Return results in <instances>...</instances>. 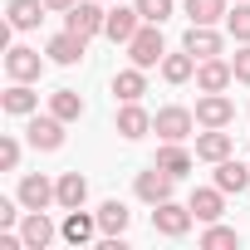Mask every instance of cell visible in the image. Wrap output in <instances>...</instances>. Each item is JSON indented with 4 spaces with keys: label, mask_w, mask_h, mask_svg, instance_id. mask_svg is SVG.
<instances>
[{
    "label": "cell",
    "mask_w": 250,
    "mask_h": 250,
    "mask_svg": "<svg viewBox=\"0 0 250 250\" xmlns=\"http://www.w3.org/2000/svg\"><path fill=\"white\" fill-rule=\"evenodd\" d=\"M162 79H167V83H187V79H196V54H191V49L167 54V59H162Z\"/></svg>",
    "instance_id": "obj_23"
},
{
    "label": "cell",
    "mask_w": 250,
    "mask_h": 250,
    "mask_svg": "<svg viewBox=\"0 0 250 250\" xmlns=\"http://www.w3.org/2000/svg\"><path fill=\"white\" fill-rule=\"evenodd\" d=\"M191 221H196L191 206H177V201H157V206H152V230H162V235H172V240L187 235Z\"/></svg>",
    "instance_id": "obj_4"
},
{
    "label": "cell",
    "mask_w": 250,
    "mask_h": 250,
    "mask_svg": "<svg viewBox=\"0 0 250 250\" xmlns=\"http://www.w3.org/2000/svg\"><path fill=\"white\" fill-rule=\"evenodd\" d=\"M187 206H191L196 221H221V211H226V191H221V187H196Z\"/></svg>",
    "instance_id": "obj_15"
},
{
    "label": "cell",
    "mask_w": 250,
    "mask_h": 250,
    "mask_svg": "<svg viewBox=\"0 0 250 250\" xmlns=\"http://www.w3.org/2000/svg\"><path fill=\"white\" fill-rule=\"evenodd\" d=\"M201 245H206V250H226V245H240V230H230V226H216V221H211V230L201 235Z\"/></svg>",
    "instance_id": "obj_30"
},
{
    "label": "cell",
    "mask_w": 250,
    "mask_h": 250,
    "mask_svg": "<svg viewBox=\"0 0 250 250\" xmlns=\"http://www.w3.org/2000/svg\"><path fill=\"white\" fill-rule=\"evenodd\" d=\"M138 5V15L147 20V25H162L167 15H172V0H133Z\"/></svg>",
    "instance_id": "obj_31"
},
{
    "label": "cell",
    "mask_w": 250,
    "mask_h": 250,
    "mask_svg": "<svg viewBox=\"0 0 250 250\" xmlns=\"http://www.w3.org/2000/svg\"><path fill=\"white\" fill-rule=\"evenodd\" d=\"M25 138H30V147H40V152H54V147H64V118H30V128H25Z\"/></svg>",
    "instance_id": "obj_7"
},
{
    "label": "cell",
    "mask_w": 250,
    "mask_h": 250,
    "mask_svg": "<svg viewBox=\"0 0 250 250\" xmlns=\"http://www.w3.org/2000/svg\"><path fill=\"white\" fill-rule=\"evenodd\" d=\"M157 167H162V172H172V177H187V172H191V152H187L182 143H162Z\"/></svg>",
    "instance_id": "obj_26"
},
{
    "label": "cell",
    "mask_w": 250,
    "mask_h": 250,
    "mask_svg": "<svg viewBox=\"0 0 250 250\" xmlns=\"http://www.w3.org/2000/svg\"><path fill=\"white\" fill-rule=\"evenodd\" d=\"M59 235H64L69 245H88V240L98 235V216H83V211H69V216H64V226H59Z\"/></svg>",
    "instance_id": "obj_18"
},
{
    "label": "cell",
    "mask_w": 250,
    "mask_h": 250,
    "mask_svg": "<svg viewBox=\"0 0 250 250\" xmlns=\"http://www.w3.org/2000/svg\"><path fill=\"white\" fill-rule=\"evenodd\" d=\"M113 93H118L123 103H138V98L147 93V69H138V64H133V69H123V74L113 79Z\"/></svg>",
    "instance_id": "obj_21"
},
{
    "label": "cell",
    "mask_w": 250,
    "mask_h": 250,
    "mask_svg": "<svg viewBox=\"0 0 250 250\" xmlns=\"http://www.w3.org/2000/svg\"><path fill=\"white\" fill-rule=\"evenodd\" d=\"M118 133L128 138V143L147 138V133H152V113H147V108H138V103H123V108H118Z\"/></svg>",
    "instance_id": "obj_11"
},
{
    "label": "cell",
    "mask_w": 250,
    "mask_h": 250,
    "mask_svg": "<svg viewBox=\"0 0 250 250\" xmlns=\"http://www.w3.org/2000/svg\"><path fill=\"white\" fill-rule=\"evenodd\" d=\"M172 172H162L157 162L147 167V172H138V182H133V191H138V201H147V206H157V201H172Z\"/></svg>",
    "instance_id": "obj_3"
},
{
    "label": "cell",
    "mask_w": 250,
    "mask_h": 250,
    "mask_svg": "<svg viewBox=\"0 0 250 250\" xmlns=\"http://www.w3.org/2000/svg\"><path fill=\"white\" fill-rule=\"evenodd\" d=\"M15 216H20V196H15V201L0 196V226H15Z\"/></svg>",
    "instance_id": "obj_34"
},
{
    "label": "cell",
    "mask_w": 250,
    "mask_h": 250,
    "mask_svg": "<svg viewBox=\"0 0 250 250\" xmlns=\"http://www.w3.org/2000/svg\"><path fill=\"white\" fill-rule=\"evenodd\" d=\"M182 49H191L196 64H201V59H216V54H221V35H216L211 25H191L187 40H182Z\"/></svg>",
    "instance_id": "obj_16"
},
{
    "label": "cell",
    "mask_w": 250,
    "mask_h": 250,
    "mask_svg": "<svg viewBox=\"0 0 250 250\" xmlns=\"http://www.w3.org/2000/svg\"><path fill=\"white\" fill-rule=\"evenodd\" d=\"M187 15H191V25H216L226 15V0H187Z\"/></svg>",
    "instance_id": "obj_28"
},
{
    "label": "cell",
    "mask_w": 250,
    "mask_h": 250,
    "mask_svg": "<svg viewBox=\"0 0 250 250\" xmlns=\"http://www.w3.org/2000/svg\"><path fill=\"white\" fill-rule=\"evenodd\" d=\"M0 167H5V172L20 167V143L15 138H0Z\"/></svg>",
    "instance_id": "obj_32"
},
{
    "label": "cell",
    "mask_w": 250,
    "mask_h": 250,
    "mask_svg": "<svg viewBox=\"0 0 250 250\" xmlns=\"http://www.w3.org/2000/svg\"><path fill=\"white\" fill-rule=\"evenodd\" d=\"M44 5H49V10H64V15H69V10L79 5V0H44Z\"/></svg>",
    "instance_id": "obj_35"
},
{
    "label": "cell",
    "mask_w": 250,
    "mask_h": 250,
    "mask_svg": "<svg viewBox=\"0 0 250 250\" xmlns=\"http://www.w3.org/2000/svg\"><path fill=\"white\" fill-rule=\"evenodd\" d=\"M44 0H10V30H35L44 20Z\"/></svg>",
    "instance_id": "obj_22"
},
{
    "label": "cell",
    "mask_w": 250,
    "mask_h": 250,
    "mask_svg": "<svg viewBox=\"0 0 250 250\" xmlns=\"http://www.w3.org/2000/svg\"><path fill=\"white\" fill-rule=\"evenodd\" d=\"M230 118H235V103L226 93H201L196 98V123H201V128H226Z\"/></svg>",
    "instance_id": "obj_8"
},
{
    "label": "cell",
    "mask_w": 250,
    "mask_h": 250,
    "mask_svg": "<svg viewBox=\"0 0 250 250\" xmlns=\"http://www.w3.org/2000/svg\"><path fill=\"white\" fill-rule=\"evenodd\" d=\"M0 108H5L10 118H30V113L40 108V93H35L30 83H20V79H15L5 93H0Z\"/></svg>",
    "instance_id": "obj_12"
},
{
    "label": "cell",
    "mask_w": 250,
    "mask_h": 250,
    "mask_svg": "<svg viewBox=\"0 0 250 250\" xmlns=\"http://www.w3.org/2000/svg\"><path fill=\"white\" fill-rule=\"evenodd\" d=\"M15 196H20L25 211H44L49 201H59V182H49V177H25Z\"/></svg>",
    "instance_id": "obj_9"
},
{
    "label": "cell",
    "mask_w": 250,
    "mask_h": 250,
    "mask_svg": "<svg viewBox=\"0 0 250 250\" xmlns=\"http://www.w3.org/2000/svg\"><path fill=\"white\" fill-rule=\"evenodd\" d=\"M49 113L64 118V123H74V118H83V98L74 88H59V93H49Z\"/></svg>",
    "instance_id": "obj_27"
},
{
    "label": "cell",
    "mask_w": 250,
    "mask_h": 250,
    "mask_svg": "<svg viewBox=\"0 0 250 250\" xmlns=\"http://www.w3.org/2000/svg\"><path fill=\"white\" fill-rule=\"evenodd\" d=\"M83 49H88V40H83V35H74V30H64V35H54V40L44 44V54H49L54 64H79V59H83Z\"/></svg>",
    "instance_id": "obj_13"
},
{
    "label": "cell",
    "mask_w": 250,
    "mask_h": 250,
    "mask_svg": "<svg viewBox=\"0 0 250 250\" xmlns=\"http://www.w3.org/2000/svg\"><path fill=\"white\" fill-rule=\"evenodd\" d=\"M230 69H235V79H240V83H250V44H240V49H235Z\"/></svg>",
    "instance_id": "obj_33"
},
{
    "label": "cell",
    "mask_w": 250,
    "mask_h": 250,
    "mask_svg": "<svg viewBox=\"0 0 250 250\" xmlns=\"http://www.w3.org/2000/svg\"><path fill=\"white\" fill-rule=\"evenodd\" d=\"M40 69H44L40 49H25V44H15V49L5 54V74H10V79H20V83H35V79H40Z\"/></svg>",
    "instance_id": "obj_10"
},
{
    "label": "cell",
    "mask_w": 250,
    "mask_h": 250,
    "mask_svg": "<svg viewBox=\"0 0 250 250\" xmlns=\"http://www.w3.org/2000/svg\"><path fill=\"white\" fill-rule=\"evenodd\" d=\"M147 20L138 15V5H118V10H108V25H103V35L113 40V44H128L138 30H143Z\"/></svg>",
    "instance_id": "obj_6"
},
{
    "label": "cell",
    "mask_w": 250,
    "mask_h": 250,
    "mask_svg": "<svg viewBox=\"0 0 250 250\" xmlns=\"http://www.w3.org/2000/svg\"><path fill=\"white\" fill-rule=\"evenodd\" d=\"M191 128H196V113L191 108H157V118H152V133L162 138V143H182V138H191Z\"/></svg>",
    "instance_id": "obj_2"
},
{
    "label": "cell",
    "mask_w": 250,
    "mask_h": 250,
    "mask_svg": "<svg viewBox=\"0 0 250 250\" xmlns=\"http://www.w3.org/2000/svg\"><path fill=\"white\" fill-rule=\"evenodd\" d=\"M230 147H235V143H230V133H221V128H206V133L196 138V157H201V162H226Z\"/></svg>",
    "instance_id": "obj_17"
},
{
    "label": "cell",
    "mask_w": 250,
    "mask_h": 250,
    "mask_svg": "<svg viewBox=\"0 0 250 250\" xmlns=\"http://www.w3.org/2000/svg\"><path fill=\"white\" fill-rule=\"evenodd\" d=\"M226 30L235 35V44H250V5L235 0V10H226Z\"/></svg>",
    "instance_id": "obj_29"
},
{
    "label": "cell",
    "mask_w": 250,
    "mask_h": 250,
    "mask_svg": "<svg viewBox=\"0 0 250 250\" xmlns=\"http://www.w3.org/2000/svg\"><path fill=\"white\" fill-rule=\"evenodd\" d=\"M103 25H108V10L98 5V0H79V5L69 10V25H64V30H74V35L93 40V35H103Z\"/></svg>",
    "instance_id": "obj_5"
},
{
    "label": "cell",
    "mask_w": 250,
    "mask_h": 250,
    "mask_svg": "<svg viewBox=\"0 0 250 250\" xmlns=\"http://www.w3.org/2000/svg\"><path fill=\"white\" fill-rule=\"evenodd\" d=\"M83 201H88V182H83L79 172H64V177H59V206H64V211H79Z\"/></svg>",
    "instance_id": "obj_24"
},
{
    "label": "cell",
    "mask_w": 250,
    "mask_h": 250,
    "mask_svg": "<svg viewBox=\"0 0 250 250\" xmlns=\"http://www.w3.org/2000/svg\"><path fill=\"white\" fill-rule=\"evenodd\" d=\"M216 187H221L226 196H230V191L240 196V191L250 187V167H245V162H230V157H226V162H216Z\"/></svg>",
    "instance_id": "obj_20"
},
{
    "label": "cell",
    "mask_w": 250,
    "mask_h": 250,
    "mask_svg": "<svg viewBox=\"0 0 250 250\" xmlns=\"http://www.w3.org/2000/svg\"><path fill=\"white\" fill-rule=\"evenodd\" d=\"M230 79H235V69L221 64V59H201V64H196V88H201V93H226Z\"/></svg>",
    "instance_id": "obj_14"
},
{
    "label": "cell",
    "mask_w": 250,
    "mask_h": 250,
    "mask_svg": "<svg viewBox=\"0 0 250 250\" xmlns=\"http://www.w3.org/2000/svg\"><path fill=\"white\" fill-rule=\"evenodd\" d=\"M128 59H133L138 69H152V64H162V59H167V44H162V25H143V30L128 40Z\"/></svg>",
    "instance_id": "obj_1"
},
{
    "label": "cell",
    "mask_w": 250,
    "mask_h": 250,
    "mask_svg": "<svg viewBox=\"0 0 250 250\" xmlns=\"http://www.w3.org/2000/svg\"><path fill=\"white\" fill-rule=\"evenodd\" d=\"M128 221H133V216H128L123 201H103V206H98V230H103V235H123Z\"/></svg>",
    "instance_id": "obj_25"
},
{
    "label": "cell",
    "mask_w": 250,
    "mask_h": 250,
    "mask_svg": "<svg viewBox=\"0 0 250 250\" xmlns=\"http://www.w3.org/2000/svg\"><path fill=\"white\" fill-rule=\"evenodd\" d=\"M20 235H25V250H44V245L54 240V221H49L44 211H30L25 226H20Z\"/></svg>",
    "instance_id": "obj_19"
}]
</instances>
